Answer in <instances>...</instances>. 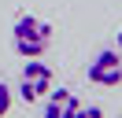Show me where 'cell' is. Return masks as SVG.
<instances>
[{"mask_svg": "<svg viewBox=\"0 0 122 118\" xmlns=\"http://www.w3.org/2000/svg\"><path fill=\"white\" fill-rule=\"evenodd\" d=\"M11 100H15V88H11L8 81L0 78V118H4V114L11 111Z\"/></svg>", "mask_w": 122, "mask_h": 118, "instance_id": "5", "label": "cell"}, {"mask_svg": "<svg viewBox=\"0 0 122 118\" xmlns=\"http://www.w3.org/2000/svg\"><path fill=\"white\" fill-rule=\"evenodd\" d=\"M81 107L74 88L59 85V88H48L45 92V107H41V118H74V111Z\"/></svg>", "mask_w": 122, "mask_h": 118, "instance_id": "4", "label": "cell"}, {"mask_svg": "<svg viewBox=\"0 0 122 118\" xmlns=\"http://www.w3.org/2000/svg\"><path fill=\"white\" fill-rule=\"evenodd\" d=\"M118 52H122V30H118Z\"/></svg>", "mask_w": 122, "mask_h": 118, "instance_id": "7", "label": "cell"}, {"mask_svg": "<svg viewBox=\"0 0 122 118\" xmlns=\"http://www.w3.org/2000/svg\"><path fill=\"white\" fill-rule=\"evenodd\" d=\"M85 78L92 85H104V88L122 85V52L118 48H100L89 59V66H85Z\"/></svg>", "mask_w": 122, "mask_h": 118, "instance_id": "2", "label": "cell"}, {"mask_svg": "<svg viewBox=\"0 0 122 118\" xmlns=\"http://www.w3.org/2000/svg\"><path fill=\"white\" fill-rule=\"evenodd\" d=\"M48 88H52V66L41 63V59H26L22 70H19V88L15 92L22 96L26 103H33V100H41Z\"/></svg>", "mask_w": 122, "mask_h": 118, "instance_id": "3", "label": "cell"}, {"mask_svg": "<svg viewBox=\"0 0 122 118\" xmlns=\"http://www.w3.org/2000/svg\"><path fill=\"white\" fill-rule=\"evenodd\" d=\"M11 48L22 59H41L52 48V26L37 15H19L11 26Z\"/></svg>", "mask_w": 122, "mask_h": 118, "instance_id": "1", "label": "cell"}, {"mask_svg": "<svg viewBox=\"0 0 122 118\" xmlns=\"http://www.w3.org/2000/svg\"><path fill=\"white\" fill-rule=\"evenodd\" d=\"M74 118H104V107L100 103H89V107H78Z\"/></svg>", "mask_w": 122, "mask_h": 118, "instance_id": "6", "label": "cell"}]
</instances>
